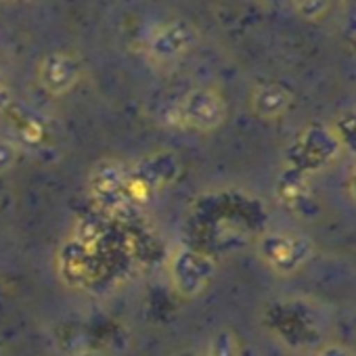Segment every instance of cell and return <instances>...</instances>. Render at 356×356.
<instances>
[{
	"mask_svg": "<svg viewBox=\"0 0 356 356\" xmlns=\"http://www.w3.org/2000/svg\"><path fill=\"white\" fill-rule=\"evenodd\" d=\"M289 3L293 11L306 22H318L331 9V0H289Z\"/></svg>",
	"mask_w": 356,
	"mask_h": 356,
	"instance_id": "ba28073f",
	"label": "cell"
},
{
	"mask_svg": "<svg viewBox=\"0 0 356 356\" xmlns=\"http://www.w3.org/2000/svg\"><path fill=\"white\" fill-rule=\"evenodd\" d=\"M227 120V101L214 88H193L178 99L165 122L174 128L195 130V132H212L220 128Z\"/></svg>",
	"mask_w": 356,
	"mask_h": 356,
	"instance_id": "6da1fadb",
	"label": "cell"
},
{
	"mask_svg": "<svg viewBox=\"0 0 356 356\" xmlns=\"http://www.w3.org/2000/svg\"><path fill=\"white\" fill-rule=\"evenodd\" d=\"M291 101H293V97L285 86L266 82V84H258L252 90L250 107H252L254 115H258L260 120L273 122L287 113V109L291 107Z\"/></svg>",
	"mask_w": 356,
	"mask_h": 356,
	"instance_id": "52a82bcc",
	"label": "cell"
},
{
	"mask_svg": "<svg viewBox=\"0 0 356 356\" xmlns=\"http://www.w3.org/2000/svg\"><path fill=\"white\" fill-rule=\"evenodd\" d=\"M314 356H354L352 350L348 346H341V343H327L323 348H318L314 352Z\"/></svg>",
	"mask_w": 356,
	"mask_h": 356,
	"instance_id": "30bf717a",
	"label": "cell"
},
{
	"mask_svg": "<svg viewBox=\"0 0 356 356\" xmlns=\"http://www.w3.org/2000/svg\"><path fill=\"white\" fill-rule=\"evenodd\" d=\"M17 147L11 140L0 138V174L13 170V165L17 163Z\"/></svg>",
	"mask_w": 356,
	"mask_h": 356,
	"instance_id": "9c48e42d",
	"label": "cell"
},
{
	"mask_svg": "<svg viewBox=\"0 0 356 356\" xmlns=\"http://www.w3.org/2000/svg\"><path fill=\"white\" fill-rule=\"evenodd\" d=\"M314 248L310 239L296 231L266 233L258 243L260 260L277 275H293L312 260Z\"/></svg>",
	"mask_w": 356,
	"mask_h": 356,
	"instance_id": "7a4b0ae2",
	"label": "cell"
},
{
	"mask_svg": "<svg viewBox=\"0 0 356 356\" xmlns=\"http://www.w3.org/2000/svg\"><path fill=\"white\" fill-rule=\"evenodd\" d=\"M80 78H82L80 61L70 53L63 51L49 53L38 63V82L53 97H63L72 92L78 86Z\"/></svg>",
	"mask_w": 356,
	"mask_h": 356,
	"instance_id": "5b68a950",
	"label": "cell"
},
{
	"mask_svg": "<svg viewBox=\"0 0 356 356\" xmlns=\"http://www.w3.org/2000/svg\"><path fill=\"white\" fill-rule=\"evenodd\" d=\"M70 356H105V354L101 350H97V348H84V350H78V352H74Z\"/></svg>",
	"mask_w": 356,
	"mask_h": 356,
	"instance_id": "7c38bea8",
	"label": "cell"
},
{
	"mask_svg": "<svg viewBox=\"0 0 356 356\" xmlns=\"http://www.w3.org/2000/svg\"><path fill=\"white\" fill-rule=\"evenodd\" d=\"M197 28L189 19H170L155 26L145 40L149 61L168 65L183 59L197 44Z\"/></svg>",
	"mask_w": 356,
	"mask_h": 356,
	"instance_id": "3957f363",
	"label": "cell"
},
{
	"mask_svg": "<svg viewBox=\"0 0 356 356\" xmlns=\"http://www.w3.org/2000/svg\"><path fill=\"white\" fill-rule=\"evenodd\" d=\"M214 264L202 252H181L172 260V283L183 296L200 293L212 279Z\"/></svg>",
	"mask_w": 356,
	"mask_h": 356,
	"instance_id": "8992f818",
	"label": "cell"
},
{
	"mask_svg": "<svg viewBox=\"0 0 356 356\" xmlns=\"http://www.w3.org/2000/svg\"><path fill=\"white\" fill-rule=\"evenodd\" d=\"M11 103H13V95L11 90L0 82V118H5L11 109Z\"/></svg>",
	"mask_w": 356,
	"mask_h": 356,
	"instance_id": "8fae6325",
	"label": "cell"
},
{
	"mask_svg": "<svg viewBox=\"0 0 356 356\" xmlns=\"http://www.w3.org/2000/svg\"><path fill=\"white\" fill-rule=\"evenodd\" d=\"M88 191L95 204L109 212H122L130 204V176L126 168L115 159L99 161L88 176Z\"/></svg>",
	"mask_w": 356,
	"mask_h": 356,
	"instance_id": "277c9868",
	"label": "cell"
},
{
	"mask_svg": "<svg viewBox=\"0 0 356 356\" xmlns=\"http://www.w3.org/2000/svg\"><path fill=\"white\" fill-rule=\"evenodd\" d=\"M264 3H273V0H264Z\"/></svg>",
	"mask_w": 356,
	"mask_h": 356,
	"instance_id": "4fadbf2b",
	"label": "cell"
}]
</instances>
